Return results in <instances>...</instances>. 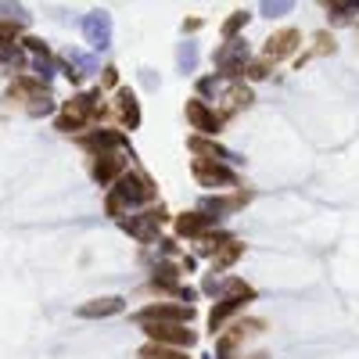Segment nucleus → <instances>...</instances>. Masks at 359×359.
<instances>
[{
    "label": "nucleus",
    "mask_w": 359,
    "mask_h": 359,
    "mask_svg": "<svg viewBox=\"0 0 359 359\" xmlns=\"http://www.w3.org/2000/svg\"><path fill=\"white\" fill-rule=\"evenodd\" d=\"M151 183L148 180H140V176H133V173H122L119 176V187L112 191V198H108V212L112 216H119L122 212V205H140V201H151Z\"/></svg>",
    "instance_id": "obj_1"
},
{
    "label": "nucleus",
    "mask_w": 359,
    "mask_h": 359,
    "mask_svg": "<svg viewBox=\"0 0 359 359\" xmlns=\"http://www.w3.org/2000/svg\"><path fill=\"white\" fill-rule=\"evenodd\" d=\"M144 331H148L154 341H159V345H162V341H165V345H191V341H194V334L187 331L183 323H159V320H148Z\"/></svg>",
    "instance_id": "obj_2"
},
{
    "label": "nucleus",
    "mask_w": 359,
    "mask_h": 359,
    "mask_svg": "<svg viewBox=\"0 0 359 359\" xmlns=\"http://www.w3.org/2000/svg\"><path fill=\"white\" fill-rule=\"evenodd\" d=\"M194 176L201 187H233V173L220 162H209V159H194Z\"/></svg>",
    "instance_id": "obj_3"
},
{
    "label": "nucleus",
    "mask_w": 359,
    "mask_h": 359,
    "mask_svg": "<svg viewBox=\"0 0 359 359\" xmlns=\"http://www.w3.org/2000/svg\"><path fill=\"white\" fill-rule=\"evenodd\" d=\"M93 101H97V93H83V97L69 101L65 115H61V122H58V130H80L83 122L90 119V112H93Z\"/></svg>",
    "instance_id": "obj_4"
},
{
    "label": "nucleus",
    "mask_w": 359,
    "mask_h": 359,
    "mask_svg": "<svg viewBox=\"0 0 359 359\" xmlns=\"http://www.w3.org/2000/svg\"><path fill=\"white\" fill-rule=\"evenodd\" d=\"M230 291L233 294H227V299L220 302V305H216L212 309V316H209V323H212V331H216V327H220L230 313H238V309L244 305V299H252V291H248L244 284H238V280H233V284H230Z\"/></svg>",
    "instance_id": "obj_5"
},
{
    "label": "nucleus",
    "mask_w": 359,
    "mask_h": 359,
    "mask_svg": "<svg viewBox=\"0 0 359 359\" xmlns=\"http://www.w3.org/2000/svg\"><path fill=\"white\" fill-rule=\"evenodd\" d=\"M162 220H165V212H162V209H151V212L130 216V220L122 223V227H126V230L133 233V238H140V241H151L154 233H159V223H162Z\"/></svg>",
    "instance_id": "obj_6"
},
{
    "label": "nucleus",
    "mask_w": 359,
    "mask_h": 359,
    "mask_svg": "<svg viewBox=\"0 0 359 359\" xmlns=\"http://www.w3.org/2000/svg\"><path fill=\"white\" fill-rule=\"evenodd\" d=\"M244 61H248V43L244 40H230L223 51H216V65H220L227 76H233L238 69H244Z\"/></svg>",
    "instance_id": "obj_7"
},
{
    "label": "nucleus",
    "mask_w": 359,
    "mask_h": 359,
    "mask_svg": "<svg viewBox=\"0 0 359 359\" xmlns=\"http://www.w3.org/2000/svg\"><path fill=\"white\" fill-rule=\"evenodd\" d=\"M83 33H86V40L93 47H108V40H112V22H108V14H101V11L86 14V19H83Z\"/></svg>",
    "instance_id": "obj_8"
},
{
    "label": "nucleus",
    "mask_w": 359,
    "mask_h": 359,
    "mask_svg": "<svg viewBox=\"0 0 359 359\" xmlns=\"http://www.w3.org/2000/svg\"><path fill=\"white\" fill-rule=\"evenodd\" d=\"M187 119H191L194 130H201V133H220V126H223V119L216 112H209L201 101H187Z\"/></svg>",
    "instance_id": "obj_9"
},
{
    "label": "nucleus",
    "mask_w": 359,
    "mask_h": 359,
    "mask_svg": "<svg viewBox=\"0 0 359 359\" xmlns=\"http://www.w3.org/2000/svg\"><path fill=\"white\" fill-rule=\"evenodd\" d=\"M140 320H159V323H183L191 320V309L187 305H148L144 313H140Z\"/></svg>",
    "instance_id": "obj_10"
},
{
    "label": "nucleus",
    "mask_w": 359,
    "mask_h": 359,
    "mask_svg": "<svg viewBox=\"0 0 359 359\" xmlns=\"http://www.w3.org/2000/svg\"><path fill=\"white\" fill-rule=\"evenodd\" d=\"M299 33L294 29H280V33H273L270 40H266V58H288L294 47H299Z\"/></svg>",
    "instance_id": "obj_11"
},
{
    "label": "nucleus",
    "mask_w": 359,
    "mask_h": 359,
    "mask_svg": "<svg viewBox=\"0 0 359 359\" xmlns=\"http://www.w3.org/2000/svg\"><path fill=\"white\" fill-rule=\"evenodd\" d=\"M112 176H122V159H119V154H101V162L93 165V180L108 183Z\"/></svg>",
    "instance_id": "obj_12"
},
{
    "label": "nucleus",
    "mask_w": 359,
    "mask_h": 359,
    "mask_svg": "<svg viewBox=\"0 0 359 359\" xmlns=\"http://www.w3.org/2000/svg\"><path fill=\"white\" fill-rule=\"evenodd\" d=\"M191 148L198 151V154H212V162H244V159H238V154H233V151H223L220 144H205V140H201V137H194L191 140Z\"/></svg>",
    "instance_id": "obj_13"
},
{
    "label": "nucleus",
    "mask_w": 359,
    "mask_h": 359,
    "mask_svg": "<svg viewBox=\"0 0 359 359\" xmlns=\"http://www.w3.org/2000/svg\"><path fill=\"white\" fill-rule=\"evenodd\" d=\"M119 115H122V122H126L130 130L140 122V108H137V101H133V93H130V90H122V93H119Z\"/></svg>",
    "instance_id": "obj_14"
},
{
    "label": "nucleus",
    "mask_w": 359,
    "mask_h": 359,
    "mask_svg": "<svg viewBox=\"0 0 359 359\" xmlns=\"http://www.w3.org/2000/svg\"><path fill=\"white\" fill-rule=\"evenodd\" d=\"M119 309H122V299H97V302L83 305L80 313L83 316H112V313H119Z\"/></svg>",
    "instance_id": "obj_15"
},
{
    "label": "nucleus",
    "mask_w": 359,
    "mask_h": 359,
    "mask_svg": "<svg viewBox=\"0 0 359 359\" xmlns=\"http://www.w3.org/2000/svg\"><path fill=\"white\" fill-rule=\"evenodd\" d=\"M212 220H216V216H180V220H176V230H180V233H201Z\"/></svg>",
    "instance_id": "obj_16"
},
{
    "label": "nucleus",
    "mask_w": 359,
    "mask_h": 359,
    "mask_svg": "<svg viewBox=\"0 0 359 359\" xmlns=\"http://www.w3.org/2000/svg\"><path fill=\"white\" fill-rule=\"evenodd\" d=\"M176 65H180L183 72H194V65H198V47H194V43H180Z\"/></svg>",
    "instance_id": "obj_17"
},
{
    "label": "nucleus",
    "mask_w": 359,
    "mask_h": 359,
    "mask_svg": "<svg viewBox=\"0 0 359 359\" xmlns=\"http://www.w3.org/2000/svg\"><path fill=\"white\" fill-rule=\"evenodd\" d=\"M140 359H187V356H180V352H169V349H162V345H151V349H144V352H140Z\"/></svg>",
    "instance_id": "obj_18"
},
{
    "label": "nucleus",
    "mask_w": 359,
    "mask_h": 359,
    "mask_svg": "<svg viewBox=\"0 0 359 359\" xmlns=\"http://www.w3.org/2000/svg\"><path fill=\"white\" fill-rule=\"evenodd\" d=\"M244 22H248V14H244V11H238V14H233V19L223 25V36H233V33H238V29H241Z\"/></svg>",
    "instance_id": "obj_19"
},
{
    "label": "nucleus",
    "mask_w": 359,
    "mask_h": 359,
    "mask_svg": "<svg viewBox=\"0 0 359 359\" xmlns=\"http://www.w3.org/2000/svg\"><path fill=\"white\" fill-rule=\"evenodd\" d=\"M288 11H291L288 0H280V4H262V14H266V19H277V14H288Z\"/></svg>",
    "instance_id": "obj_20"
},
{
    "label": "nucleus",
    "mask_w": 359,
    "mask_h": 359,
    "mask_svg": "<svg viewBox=\"0 0 359 359\" xmlns=\"http://www.w3.org/2000/svg\"><path fill=\"white\" fill-rule=\"evenodd\" d=\"M238 252H241V244H227L223 252H220V262H216V266H227V262H233V259H238Z\"/></svg>",
    "instance_id": "obj_21"
},
{
    "label": "nucleus",
    "mask_w": 359,
    "mask_h": 359,
    "mask_svg": "<svg viewBox=\"0 0 359 359\" xmlns=\"http://www.w3.org/2000/svg\"><path fill=\"white\" fill-rule=\"evenodd\" d=\"M248 76H252V80H262V76H266V65H262V61H255V65H248Z\"/></svg>",
    "instance_id": "obj_22"
},
{
    "label": "nucleus",
    "mask_w": 359,
    "mask_h": 359,
    "mask_svg": "<svg viewBox=\"0 0 359 359\" xmlns=\"http://www.w3.org/2000/svg\"><path fill=\"white\" fill-rule=\"evenodd\" d=\"M0 40H14V25H0Z\"/></svg>",
    "instance_id": "obj_23"
},
{
    "label": "nucleus",
    "mask_w": 359,
    "mask_h": 359,
    "mask_svg": "<svg viewBox=\"0 0 359 359\" xmlns=\"http://www.w3.org/2000/svg\"><path fill=\"white\" fill-rule=\"evenodd\" d=\"M349 8H352V11H359V4H349Z\"/></svg>",
    "instance_id": "obj_24"
},
{
    "label": "nucleus",
    "mask_w": 359,
    "mask_h": 359,
    "mask_svg": "<svg viewBox=\"0 0 359 359\" xmlns=\"http://www.w3.org/2000/svg\"><path fill=\"white\" fill-rule=\"evenodd\" d=\"M205 359H209V356H205Z\"/></svg>",
    "instance_id": "obj_25"
}]
</instances>
